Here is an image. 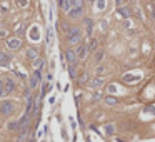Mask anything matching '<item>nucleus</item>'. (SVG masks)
Returning <instances> with one entry per match:
<instances>
[{
  "label": "nucleus",
  "instance_id": "f257e3e1",
  "mask_svg": "<svg viewBox=\"0 0 155 142\" xmlns=\"http://www.w3.org/2000/svg\"><path fill=\"white\" fill-rule=\"evenodd\" d=\"M80 40H82V32H80V29H72V30H68L67 34V42L70 44V45H77V44H80Z\"/></svg>",
  "mask_w": 155,
  "mask_h": 142
},
{
  "label": "nucleus",
  "instance_id": "f03ea898",
  "mask_svg": "<svg viewBox=\"0 0 155 142\" xmlns=\"http://www.w3.org/2000/svg\"><path fill=\"white\" fill-rule=\"evenodd\" d=\"M14 112H15V104H14V102H10V100L0 102V114H2V115L9 117V115H12Z\"/></svg>",
  "mask_w": 155,
  "mask_h": 142
},
{
  "label": "nucleus",
  "instance_id": "7ed1b4c3",
  "mask_svg": "<svg viewBox=\"0 0 155 142\" xmlns=\"http://www.w3.org/2000/svg\"><path fill=\"white\" fill-rule=\"evenodd\" d=\"M42 80V69H35V72H33V75L30 77V84H28V89H35L38 84H40Z\"/></svg>",
  "mask_w": 155,
  "mask_h": 142
},
{
  "label": "nucleus",
  "instance_id": "20e7f679",
  "mask_svg": "<svg viewBox=\"0 0 155 142\" xmlns=\"http://www.w3.org/2000/svg\"><path fill=\"white\" fill-rule=\"evenodd\" d=\"M4 89H5L7 95H10L12 92L15 90V82H14L12 77H5V79H4Z\"/></svg>",
  "mask_w": 155,
  "mask_h": 142
},
{
  "label": "nucleus",
  "instance_id": "39448f33",
  "mask_svg": "<svg viewBox=\"0 0 155 142\" xmlns=\"http://www.w3.org/2000/svg\"><path fill=\"white\" fill-rule=\"evenodd\" d=\"M7 47H9L10 50H18V49L22 47V40L17 39V37H12V39L7 40Z\"/></svg>",
  "mask_w": 155,
  "mask_h": 142
},
{
  "label": "nucleus",
  "instance_id": "423d86ee",
  "mask_svg": "<svg viewBox=\"0 0 155 142\" xmlns=\"http://www.w3.org/2000/svg\"><path fill=\"white\" fill-rule=\"evenodd\" d=\"M103 82H105L103 77H95V79H92V80L88 82V87L90 89H100L103 85Z\"/></svg>",
  "mask_w": 155,
  "mask_h": 142
},
{
  "label": "nucleus",
  "instance_id": "0eeeda50",
  "mask_svg": "<svg viewBox=\"0 0 155 142\" xmlns=\"http://www.w3.org/2000/svg\"><path fill=\"white\" fill-rule=\"evenodd\" d=\"M75 54H77V57L78 59H85V57H87V54H88V47H87V44H80V47H78L77 49V52H75Z\"/></svg>",
  "mask_w": 155,
  "mask_h": 142
},
{
  "label": "nucleus",
  "instance_id": "6e6552de",
  "mask_svg": "<svg viewBox=\"0 0 155 142\" xmlns=\"http://www.w3.org/2000/svg\"><path fill=\"white\" fill-rule=\"evenodd\" d=\"M65 57H67V62L70 64V65H73L75 60H77V54H75V50H72V49H68V50H67Z\"/></svg>",
  "mask_w": 155,
  "mask_h": 142
},
{
  "label": "nucleus",
  "instance_id": "1a4fd4ad",
  "mask_svg": "<svg viewBox=\"0 0 155 142\" xmlns=\"http://www.w3.org/2000/svg\"><path fill=\"white\" fill-rule=\"evenodd\" d=\"M82 12H83L82 7H72V9H70V12H68V15L72 17V19H78V17L82 15Z\"/></svg>",
  "mask_w": 155,
  "mask_h": 142
},
{
  "label": "nucleus",
  "instance_id": "9d476101",
  "mask_svg": "<svg viewBox=\"0 0 155 142\" xmlns=\"http://www.w3.org/2000/svg\"><path fill=\"white\" fill-rule=\"evenodd\" d=\"M117 14H119L120 17H124V19H129L132 12H130V9H129V7H119V10H117Z\"/></svg>",
  "mask_w": 155,
  "mask_h": 142
},
{
  "label": "nucleus",
  "instance_id": "9b49d317",
  "mask_svg": "<svg viewBox=\"0 0 155 142\" xmlns=\"http://www.w3.org/2000/svg\"><path fill=\"white\" fill-rule=\"evenodd\" d=\"M40 100H42V95H35V100H33V109H32V115H35L38 109H40Z\"/></svg>",
  "mask_w": 155,
  "mask_h": 142
},
{
  "label": "nucleus",
  "instance_id": "f8f14e48",
  "mask_svg": "<svg viewBox=\"0 0 155 142\" xmlns=\"http://www.w3.org/2000/svg\"><path fill=\"white\" fill-rule=\"evenodd\" d=\"M27 57H28V60H35L37 57H38V52H37L33 47H28V49H27Z\"/></svg>",
  "mask_w": 155,
  "mask_h": 142
},
{
  "label": "nucleus",
  "instance_id": "ddd939ff",
  "mask_svg": "<svg viewBox=\"0 0 155 142\" xmlns=\"http://www.w3.org/2000/svg\"><path fill=\"white\" fill-rule=\"evenodd\" d=\"M60 7H62L63 10L68 14L70 9H72V0H60Z\"/></svg>",
  "mask_w": 155,
  "mask_h": 142
},
{
  "label": "nucleus",
  "instance_id": "4468645a",
  "mask_svg": "<svg viewBox=\"0 0 155 142\" xmlns=\"http://www.w3.org/2000/svg\"><path fill=\"white\" fill-rule=\"evenodd\" d=\"M9 62H10V57L7 55L4 50H0V65H7Z\"/></svg>",
  "mask_w": 155,
  "mask_h": 142
},
{
  "label": "nucleus",
  "instance_id": "2eb2a0df",
  "mask_svg": "<svg viewBox=\"0 0 155 142\" xmlns=\"http://www.w3.org/2000/svg\"><path fill=\"white\" fill-rule=\"evenodd\" d=\"M147 9H149V15L152 20H155V2H150L149 5H147Z\"/></svg>",
  "mask_w": 155,
  "mask_h": 142
},
{
  "label": "nucleus",
  "instance_id": "dca6fc26",
  "mask_svg": "<svg viewBox=\"0 0 155 142\" xmlns=\"http://www.w3.org/2000/svg\"><path fill=\"white\" fill-rule=\"evenodd\" d=\"M105 104H109V105H117L119 104V99H115L112 95H107L105 97Z\"/></svg>",
  "mask_w": 155,
  "mask_h": 142
},
{
  "label": "nucleus",
  "instance_id": "f3484780",
  "mask_svg": "<svg viewBox=\"0 0 155 142\" xmlns=\"http://www.w3.org/2000/svg\"><path fill=\"white\" fill-rule=\"evenodd\" d=\"M30 39H32V40H38V39H40V35H38V29H37V27H32Z\"/></svg>",
  "mask_w": 155,
  "mask_h": 142
},
{
  "label": "nucleus",
  "instance_id": "a211bd4d",
  "mask_svg": "<svg viewBox=\"0 0 155 142\" xmlns=\"http://www.w3.org/2000/svg\"><path fill=\"white\" fill-rule=\"evenodd\" d=\"M97 45H98V42H97V39H90V42H88V50H95L97 49Z\"/></svg>",
  "mask_w": 155,
  "mask_h": 142
},
{
  "label": "nucleus",
  "instance_id": "6ab92c4d",
  "mask_svg": "<svg viewBox=\"0 0 155 142\" xmlns=\"http://www.w3.org/2000/svg\"><path fill=\"white\" fill-rule=\"evenodd\" d=\"M85 27H87V34L88 35H92V20H90V19H85Z\"/></svg>",
  "mask_w": 155,
  "mask_h": 142
},
{
  "label": "nucleus",
  "instance_id": "aec40b11",
  "mask_svg": "<svg viewBox=\"0 0 155 142\" xmlns=\"http://www.w3.org/2000/svg\"><path fill=\"white\" fill-rule=\"evenodd\" d=\"M68 75L72 77V79H75V77H77V69H75V65H70V67H68Z\"/></svg>",
  "mask_w": 155,
  "mask_h": 142
},
{
  "label": "nucleus",
  "instance_id": "412c9836",
  "mask_svg": "<svg viewBox=\"0 0 155 142\" xmlns=\"http://www.w3.org/2000/svg\"><path fill=\"white\" fill-rule=\"evenodd\" d=\"M52 39H53V30L48 29V30H47V44H48V45H52Z\"/></svg>",
  "mask_w": 155,
  "mask_h": 142
},
{
  "label": "nucleus",
  "instance_id": "4be33fe9",
  "mask_svg": "<svg viewBox=\"0 0 155 142\" xmlns=\"http://www.w3.org/2000/svg\"><path fill=\"white\" fill-rule=\"evenodd\" d=\"M114 132H115V127L112 126V124L105 126V134H109V136H114Z\"/></svg>",
  "mask_w": 155,
  "mask_h": 142
},
{
  "label": "nucleus",
  "instance_id": "5701e85b",
  "mask_svg": "<svg viewBox=\"0 0 155 142\" xmlns=\"http://www.w3.org/2000/svg\"><path fill=\"white\" fill-rule=\"evenodd\" d=\"M9 131H18V122H9Z\"/></svg>",
  "mask_w": 155,
  "mask_h": 142
},
{
  "label": "nucleus",
  "instance_id": "b1692460",
  "mask_svg": "<svg viewBox=\"0 0 155 142\" xmlns=\"http://www.w3.org/2000/svg\"><path fill=\"white\" fill-rule=\"evenodd\" d=\"M33 65H35V69H42L43 67V60L42 59H35L33 60Z\"/></svg>",
  "mask_w": 155,
  "mask_h": 142
},
{
  "label": "nucleus",
  "instance_id": "393cba45",
  "mask_svg": "<svg viewBox=\"0 0 155 142\" xmlns=\"http://www.w3.org/2000/svg\"><path fill=\"white\" fill-rule=\"evenodd\" d=\"M102 59H103V50H98L95 54V62H102Z\"/></svg>",
  "mask_w": 155,
  "mask_h": 142
},
{
  "label": "nucleus",
  "instance_id": "a878e982",
  "mask_svg": "<svg viewBox=\"0 0 155 142\" xmlns=\"http://www.w3.org/2000/svg\"><path fill=\"white\" fill-rule=\"evenodd\" d=\"M5 89H4V79H0V97H5Z\"/></svg>",
  "mask_w": 155,
  "mask_h": 142
},
{
  "label": "nucleus",
  "instance_id": "bb28decb",
  "mask_svg": "<svg viewBox=\"0 0 155 142\" xmlns=\"http://www.w3.org/2000/svg\"><path fill=\"white\" fill-rule=\"evenodd\" d=\"M78 82H80V84H85V82H88V75H87V74H82V75L78 77Z\"/></svg>",
  "mask_w": 155,
  "mask_h": 142
},
{
  "label": "nucleus",
  "instance_id": "cd10ccee",
  "mask_svg": "<svg viewBox=\"0 0 155 142\" xmlns=\"http://www.w3.org/2000/svg\"><path fill=\"white\" fill-rule=\"evenodd\" d=\"M83 0H72V7H82Z\"/></svg>",
  "mask_w": 155,
  "mask_h": 142
},
{
  "label": "nucleus",
  "instance_id": "c85d7f7f",
  "mask_svg": "<svg viewBox=\"0 0 155 142\" xmlns=\"http://www.w3.org/2000/svg\"><path fill=\"white\" fill-rule=\"evenodd\" d=\"M27 4H28V0H17V5L18 7H27Z\"/></svg>",
  "mask_w": 155,
  "mask_h": 142
},
{
  "label": "nucleus",
  "instance_id": "c756f323",
  "mask_svg": "<svg viewBox=\"0 0 155 142\" xmlns=\"http://www.w3.org/2000/svg\"><path fill=\"white\" fill-rule=\"evenodd\" d=\"M139 79H140L139 75H137V77H130V75H125V77H124V80H125V82H129V80H139Z\"/></svg>",
  "mask_w": 155,
  "mask_h": 142
},
{
  "label": "nucleus",
  "instance_id": "7c9ffc66",
  "mask_svg": "<svg viewBox=\"0 0 155 142\" xmlns=\"http://www.w3.org/2000/svg\"><path fill=\"white\" fill-rule=\"evenodd\" d=\"M103 7H105V2L100 0V2H98V10H103Z\"/></svg>",
  "mask_w": 155,
  "mask_h": 142
},
{
  "label": "nucleus",
  "instance_id": "2f4dec72",
  "mask_svg": "<svg viewBox=\"0 0 155 142\" xmlns=\"http://www.w3.org/2000/svg\"><path fill=\"white\" fill-rule=\"evenodd\" d=\"M145 110H149L150 114H154V115H155V107H147V109H145Z\"/></svg>",
  "mask_w": 155,
  "mask_h": 142
},
{
  "label": "nucleus",
  "instance_id": "473e14b6",
  "mask_svg": "<svg viewBox=\"0 0 155 142\" xmlns=\"http://www.w3.org/2000/svg\"><path fill=\"white\" fill-rule=\"evenodd\" d=\"M95 70H97V74H102V72L105 70V69H103V67L100 65V67H97V69H95Z\"/></svg>",
  "mask_w": 155,
  "mask_h": 142
},
{
  "label": "nucleus",
  "instance_id": "72a5a7b5",
  "mask_svg": "<svg viewBox=\"0 0 155 142\" xmlns=\"http://www.w3.org/2000/svg\"><path fill=\"white\" fill-rule=\"evenodd\" d=\"M100 97H102V95H100V94H95V95H93L92 99H93V100H98V99H100Z\"/></svg>",
  "mask_w": 155,
  "mask_h": 142
},
{
  "label": "nucleus",
  "instance_id": "f704fd0d",
  "mask_svg": "<svg viewBox=\"0 0 155 142\" xmlns=\"http://www.w3.org/2000/svg\"><path fill=\"white\" fill-rule=\"evenodd\" d=\"M122 2H124V0H115V4H117V5H119V7L122 5Z\"/></svg>",
  "mask_w": 155,
  "mask_h": 142
},
{
  "label": "nucleus",
  "instance_id": "c9c22d12",
  "mask_svg": "<svg viewBox=\"0 0 155 142\" xmlns=\"http://www.w3.org/2000/svg\"><path fill=\"white\" fill-rule=\"evenodd\" d=\"M88 2H90V4H93V2H95V0H88Z\"/></svg>",
  "mask_w": 155,
  "mask_h": 142
},
{
  "label": "nucleus",
  "instance_id": "e433bc0d",
  "mask_svg": "<svg viewBox=\"0 0 155 142\" xmlns=\"http://www.w3.org/2000/svg\"><path fill=\"white\" fill-rule=\"evenodd\" d=\"M30 142H32V141H30Z\"/></svg>",
  "mask_w": 155,
  "mask_h": 142
}]
</instances>
